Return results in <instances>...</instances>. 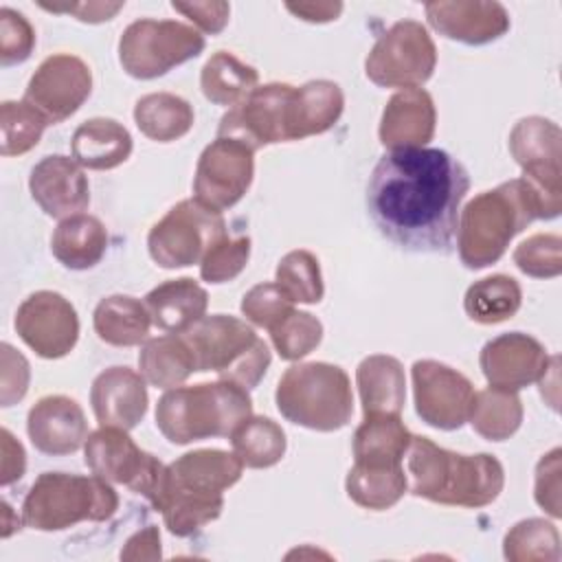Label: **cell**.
<instances>
[{"mask_svg":"<svg viewBox=\"0 0 562 562\" xmlns=\"http://www.w3.org/2000/svg\"><path fill=\"white\" fill-rule=\"evenodd\" d=\"M468 189L465 167L448 151L397 149L375 162L367 182V211L395 246L411 252H450Z\"/></svg>","mask_w":562,"mask_h":562,"instance_id":"cell-1","label":"cell"},{"mask_svg":"<svg viewBox=\"0 0 562 562\" xmlns=\"http://www.w3.org/2000/svg\"><path fill=\"white\" fill-rule=\"evenodd\" d=\"M560 206L547 202L527 180L516 178L472 198L459 213L457 246L459 257L470 270L496 263L514 235L533 220H553Z\"/></svg>","mask_w":562,"mask_h":562,"instance_id":"cell-2","label":"cell"},{"mask_svg":"<svg viewBox=\"0 0 562 562\" xmlns=\"http://www.w3.org/2000/svg\"><path fill=\"white\" fill-rule=\"evenodd\" d=\"M406 476L411 494L454 507H485L498 498L505 472L487 452L459 454L413 435L406 450Z\"/></svg>","mask_w":562,"mask_h":562,"instance_id":"cell-3","label":"cell"},{"mask_svg":"<svg viewBox=\"0 0 562 562\" xmlns=\"http://www.w3.org/2000/svg\"><path fill=\"white\" fill-rule=\"evenodd\" d=\"M252 415L248 389L220 380L165 391L156 404V426L176 446L231 432Z\"/></svg>","mask_w":562,"mask_h":562,"instance_id":"cell-4","label":"cell"},{"mask_svg":"<svg viewBox=\"0 0 562 562\" xmlns=\"http://www.w3.org/2000/svg\"><path fill=\"white\" fill-rule=\"evenodd\" d=\"M119 509V494L99 474L42 472L22 503V520L37 531H61L77 522H101Z\"/></svg>","mask_w":562,"mask_h":562,"instance_id":"cell-5","label":"cell"},{"mask_svg":"<svg viewBox=\"0 0 562 562\" xmlns=\"http://www.w3.org/2000/svg\"><path fill=\"white\" fill-rule=\"evenodd\" d=\"M274 402L288 422L318 432L345 428L353 413L349 375L329 362H299L285 369Z\"/></svg>","mask_w":562,"mask_h":562,"instance_id":"cell-6","label":"cell"},{"mask_svg":"<svg viewBox=\"0 0 562 562\" xmlns=\"http://www.w3.org/2000/svg\"><path fill=\"white\" fill-rule=\"evenodd\" d=\"M180 336L193 353L195 371H215L220 380L244 389H255L272 360L268 345L235 316H204Z\"/></svg>","mask_w":562,"mask_h":562,"instance_id":"cell-7","label":"cell"},{"mask_svg":"<svg viewBox=\"0 0 562 562\" xmlns=\"http://www.w3.org/2000/svg\"><path fill=\"white\" fill-rule=\"evenodd\" d=\"M202 50L204 37L176 20H136L119 40V61L134 79L162 77Z\"/></svg>","mask_w":562,"mask_h":562,"instance_id":"cell-8","label":"cell"},{"mask_svg":"<svg viewBox=\"0 0 562 562\" xmlns=\"http://www.w3.org/2000/svg\"><path fill=\"white\" fill-rule=\"evenodd\" d=\"M224 237L226 222L222 213L191 198L180 200L151 226L147 235V250L160 268H187L200 263L202 257Z\"/></svg>","mask_w":562,"mask_h":562,"instance_id":"cell-9","label":"cell"},{"mask_svg":"<svg viewBox=\"0 0 562 562\" xmlns=\"http://www.w3.org/2000/svg\"><path fill=\"white\" fill-rule=\"evenodd\" d=\"M437 66V48L426 26L400 20L384 31L367 55L364 72L380 88H419Z\"/></svg>","mask_w":562,"mask_h":562,"instance_id":"cell-10","label":"cell"},{"mask_svg":"<svg viewBox=\"0 0 562 562\" xmlns=\"http://www.w3.org/2000/svg\"><path fill=\"white\" fill-rule=\"evenodd\" d=\"M83 461L92 474L125 485L149 503L158 498L167 476V465L140 450L127 430L114 426H101L88 435L83 443Z\"/></svg>","mask_w":562,"mask_h":562,"instance_id":"cell-11","label":"cell"},{"mask_svg":"<svg viewBox=\"0 0 562 562\" xmlns=\"http://www.w3.org/2000/svg\"><path fill=\"white\" fill-rule=\"evenodd\" d=\"M292 97L294 86L290 83L257 86L220 119L217 136L241 140L252 151L290 140L288 116Z\"/></svg>","mask_w":562,"mask_h":562,"instance_id":"cell-12","label":"cell"},{"mask_svg":"<svg viewBox=\"0 0 562 562\" xmlns=\"http://www.w3.org/2000/svg\"><path fill=\"white\" fill-rule=\"evenodd\" d=\"M252 154L241 140L217 136L198 158L193 198L220 213L235 206L250 189L255 176Z\"/></svg>","mask_w":562,"mask_h":562,"instance_id":"cell-13","label":"cell"},{"mask_svg":"<svg viewBox=\"0 0 562 562\" xmlns=\"http://www.w3.org/2000/svg\"><path fill=\"white\" fill-rule=\"evenodd\" d=\"M13 327L22 342L46 360L68 356L79 340V316L72 303L53 290L26 296L15 312Z\"/></svg>","mask_w":562,"mask_h":562,"instance_id":"cell-14","label":"cell"},{"mask_svg":"<svg viewBox=\"0 0 562 562\" xmlns=\"http://www.w3.org/2000/svg\"><path fill=\"white\" fill-rule=\"evenodd\" d=\"M92 92L90 66L70 53L46 57L24 90V101L33 105L50 125L70 119Z\"/></svg>","mask_w":562,"mask_h":562,"instance_id":"cell-15","label":"cell"},{"mask_svg":"<svg viewBox=\"0 0 562 562\" xmlns=\"http://www.w3.org/2000/svg\"><path fill=\"white\" fill-rule=\"evenodd\" d=\"M411 378L422 422L439 430H457L468 422L474 386L463 373L437 360H417Z\"/></svg>","mask_w":562,"mask_h":562,"instance_id":"cell-16","label":"cell"},{"mask_svg":"<svg viewBox=\"0 0 562 562\" xmlns=\"http://www.w3.org/2000/svg\"><path fill=\"white\" fill-rule=\"evenodd\" d=\"M560 127L542 116L520 119L509 134V151L527 180L547 202L562 209Z\"/></svg>","mask_w":562,"mask_h":562,"instance_id":"cell-17","label":"cell"},{"mask_svg":"<svg viewBox=\"0 0 562 562\" xmlns=\"http://www.w3.org/2000/svg\"><path fill=\"white\" fill-rule=\"evenodd\" d=\"M479 364L490 386L520 391L549 371L551 358L533 336L509 331L483 345Z\"/></svg>","mask_w":562,"mask_h":562,"instance_id":"cell-18","label":"cell"},{"mask_svg":"<svg viewBox=\"0 0 562 562\" xmlns=\"http://www.w3.org/2000/svg\"><path fill=\"white\" fill-rule=\"evenodd\" d=\"M29 191L35 204L55 220L79 215L90 204V184L75 158L44 156L29 176Z\"/></svg>","mask_w":562,"mask_h":562,"instance_id":"cell-19","label":"cell"},{"mask_svg":"<svg viewBox=\"0 0 562 562\" xmlns=\"http://www.w3.org/2000/svg\"><path fill=\"white\" fill-rule=\"evenodd\" d=\"M428 24L443 37L481 46L503 37L509 31V13L501 2L481 0H452V2H428Z\"/></svg>","mask_w":562,"mask_h":562,"instance_id":"cell-20","label":"cell"},{"mask_svg":"<svg viewBox=\"0 0 562 562\" xmlns=\"http://www.w3.org/2000/svg\"><path fill=\"white\" fill-rule=\"evenodd\" d=\"M31 443L50 457L72 454L88 439L83 408L68 395H46L37 400L26 415Z\"/></svg>","mask_w":562,"mask_h":562,"instance_id":"cell-21","label":"cell"},{"mask_svg":"<svg viewBox=\"0 0 562 562\" xmlns=\"http://www.w3.org/2000/svg\"><path fill=\"white\" fill-rule=\"evenodd\" d=\"M90 404L99 426L132 430L147 413L145 378L130 367H110L94 378Z\"/></svg>","mask_w":562,"mask_h":562,"instance_id":"cell-22","label":"cell"},{"mask_svg":"<svg viewBox=\"0 0 562 562\" xmlns=\"http://www.w3.org/2000/svg\"><path fill=\"white\" fill-rule=\"evenodd\" d=\"M435 103L424 88L400 90L382 112L380 143L391 151L424 147L435 136Z\"/></svg>","mask_w":562,"mask_h":562,"instance_id":"cell-23","label":"cell"},{"mask_svg":"<svg viewBox=\"0 0 562 562\" xmlns=\"http://www.w3.org/2000/svg\"><path fill=\"white\" fill-rule=\"evenodd\" d=\"M241 472L244 463L233 452L215 448L187 452L167 465L171 483L206 496H222L241 479Z\"/></svg>","mask_w":562,"mask_h":562,"instance_id":"cell-24","label":"cell"},{"mask_svg":"<svg viewBox=\"0 0 562 562\" xmlns=\"http://www.w3.org/2000/svg\"><path fill=\"white\" fill-rule=\"evenodd\" d=\"M145 305L151 323L169 334H182L200 318L209 307L206 290L191 277L169 279L147 292Z\"/></svg>","mask_w":562,"mask_h":562,"instance_id":"cell-25","label":"cell"},{"mask_svg":"<svg viewBox=\"0 0 562 562\" xmlns=\"http://www.w3.org/2000/svg\"><path fill=\"white\" fill-rule=\"evenodd\" d=\"M345 110V94L338 83L314 79L294 88L290 103L288 132L290 140H301L331 130Z\"/></svg>","mask_w":562,"mask_h":562,"instance_id":"cell-26","label":"cell"},{"mask_svg":"<svg viewBox=\"0 0 562 562\" xmlns=\"http://www.w3.org/2000/svg\"><path fill=\"white\" fill-rule=\"evenodd\" d=\"M132 136L130 132L114 119L94 116L83 121L70 140L72 158L94 171L114 169L123 165L132 154Z\"/></svg>","mask_w":562,"mask_h":562,"instance_id":"cell-27","label":"cell"},{"mask_svg":"<svg viewBox=\"0 0 562 562\" xmlns=\"http://www.w3.org/2000/svg\"><path fill=\"white\" fill-rule=\"evenodd\" d=\"M356 384L364 415L402 413L406 400V378L397 358L386 353L367 356L356 369Z\"/></svg>","mask_w":562,"mask_h":562,"instance_id":"cell-28","label":"cell"},{"mask_svg":"<svg viewBox=\"0 0 562 562\" xmlns=\"http://www.w3.org/2000/svg\"><path fill=\"white\" fill-rule=\"evenodd\" d=\"M411 439L413 435L400 415H364L362 424L353 432V463L400 465L406 457Z\"/></svg>","mask_w":562,"mask_h":562,"instance_id":"cell-29","label":"cell"},{"mask_svg":"<svg viewBox=\"0 0 562 562\" xmlns=\"http://www.w3.org/2000/svg\"><path fill=\"white\" fill-rule=\"evenodd\" d=\"M108 250V231L94 215H70L57 224L50 237L53 257L70 270L97 266Z\"/></svg>","mask_w":562,"mask_h":562,"instance_id":"cell-30","label":"cell"},{"mask_svg":"<svg viewBox=\"0 0 562 562\" xmlns=\"http://www.w3.org/2000/svg\"><path fill=\"white\" fill-rule=\"evenodd\" d=\"M156 512L162 514L165 527L178 538L193 536L204 525L220 518L224 509V496H206L184 490L165 476L158 498L151 503Z\"/></svg>","mask_w":562,"mask_h":562,"instance_id":"cell-31","label":"cell"},{"mask_svg":"<svg viewBox=\"0 0 562 562\" xmlns=\"http://www.w3.org/2000/svg\"><path fill=\"white\" fill-rule=\"evenodd\" d=\"M92 325L103 342L112 347H134L147 340L154 323L145 301L127 294H112L97 303Z\"/></svg>","mask_w":562,"mask_h":562,"instance_id":"cell-32","label":"cell"},{"mask_svg":"<svg viewBox=\"0 0 562 562\" xmlns=\"http://www.w3.org/2000/svg\"><path fill=\"white\" fill-rule=\"evenodd\" d=\"M138 369L145 382L169 391L195 373V360L180 334H165L143 342L138 353Z\"/></svg>","mask_w":562,"mask_h":562,"instance_id":"cell-33","label":"cell"},{"mask_svg":"<svg viewBox=\"0 0 562 562\" xmlns=\"http://www.w3.org/2000/svg\"><path fill=\"white\" fill-rule=\"evenodd\" d=\"M193 108L187 99L171 92H151L136 101L134 123L156 143L182 138L193 127Z\"/></svg>","mask_w":562,"mask_h":562,"instance_id":"cell-34","label":"cell"},{"mask_svg":"<svg viewBox=\"0 0 562 562\" xmlns=\"http://www.w3.org/2000/svg\"><path fill=\"white\" fill-rule=\"evenodd\" d=\"M347 496L364 509H389L408 490L404 465H364L353 463L345 479Z\"/></svg>","mask_w":562,"mask_h":562,"instance_id":"cell-35","label":"cell"},{"mask_svg":"<svg viewBox=\"0 0 562 562\" xmlns=\"http://www.w3.org/2000/svg\"><path fill=\"white\" fill-rule=\"evenodd\" d=\"M259 83V72L228 50L209 57L200 72L202 94L215 105H235Z\"/></svg>","mask_w":562,"mask_h":562,"instance_id":"cell-36","label":"cell"},{"mask_svg":"<svg viewBox=\"0 0 562 562\" xmlns=\"http://www.w3.org/2000/svg\"><path fill=\"white\" fill-rule=\"evenodd\" d=\"M468 422L483 439L505 441L522 424V402L516 391L498 386L474 391Z\"/></svg>","mask_w":562,"mask_h":562,"instance_id":"cell-37","label":"cell"},{"mask_svg":"<svg viewBox=\"0 0 562 562\" xmlns=\"http://www.w3.org/2000/svg\"><path fill=\"white\" fill-rule=\"evenodd\" d=\"M233 454L252 470L277 465L288 448L283 428L263 415H250L231 432Z\"/></svg>","mask_w":562,"mask_h":562,"instance_id":"cell-38","label":"cell"},{"mask_svg":"<svg viewBox=\"0 0 562 562\" xmlns=\"http://www.w3.org/2000/svg\"><path fill=\"white\" fill-rule=\"evenodd\" d=\"M522 303V290L509 274H492L474 281L463 296V310L470 321L494 325L512 318Z\"/></svg>","mask_w":562,"mask_h":562,"instance_id":"cell-39","label":"cell"},{"mask_svg":"<svg viewBox=\"0 0 562 562\" xmlns=\"http://www.w3.org/2000/svg\"><path fill=\"white\" fill-rule=\"evenodd\" d=\"M503 553L512 562H558L560 533L544 518L520 520L505 533Z\"/></svg>","mask_w":562,"mask_h":562,"instance_id":"cell-40","label":"cell"},{"mask_svg":"<svg viewBox=\"0 0 562 562\" xmlns=\"http://www.w3.org/2000/svg\"><path fill=\"white\" fill-rule=\"evenodd\" d=\"M281 292L292 303H318L325 294L321 263L310 250H292L281 257L277 266V281Z\"/></svg>","mask_w":562,"mask_h":562,"instance_id":"cell-41","label":"cell"},{"mask_svg":"<svg viewBox=\"0 0 562 562\" xmlns=\"http://www.w3.org/2000/svg\"><path fill=\"white\" fill-rule=\"evenodd\" d=\"M46 125H50L33 105L22 101H2L0 105V154L2 156H20L31 151Z\"/></svg>","mask_w":562,"mask_h":562,"instance_id":"cell-42","label":"cell"},{"mask_svg":"<svg viewBox=\"0 0 562 562\" xmlns=\"http://www.w3.org/2000/svg\"><path fill=\"white\" fill-rule=\"evenodd\" d=\"M270 338L283 360H301L321 345L323 323L314 314L294 307L270 329Z\"/></svg>","mask_w":562,"mask_h":562,"instance_id":"cell-43","label":"cell"},{"mask_svg":"<svg viewBox=\"0 0 562 562\" xmlns=\"http://www.w3.org/2000/svg\"><path fill=\"white\" fill-rule=\"evenodd\" d=\"M562 239L560 235L538 233L520 241L514 250V263L520 272L533 279H551L562 272Z\"/></svg>","mask_w":562,"mask_h":562,"instance_id":"cell-44","label":"cell"},{"mask_svg":"<svg viewBox=\"0 0 562 562\" xmlns=\"http://www.w3.org/2000/svg\"><path fill=\"white\" fill-rule=\"evenodd\" d=\"M250 259V237H224L200 261V277L209 283H226L241 274Z\"/></svg>","mask_w":562,"mask_h":562,"instance_id":"cell-45","label":"cell"},{"mask_svg":"<svg viewBox=\"0 0 562 562\" xmlns=\"http://www.w3.org/2000/svg\"><path fill=\"white\" fill-rule=\"evenodd\" d=\"M239 307L252 325L270 331L294 310V303L281 292L277 283H257L244 294Z\"/></svg>","mask_w":562,"mask_h":562,"instance_id":"cell-46","label":"cell"},{"mask_svg":"<svg viewBox=\"0 0 562 562\" xmlns=\"http://www.w3.org/2000/svg\"><path fill=\"white\" fill-rule=\"evenodd\" d=\"M35 46V31L31 26V22L9 9L2 7L0 9V64L7 66H15L22 64L31 57Z\"/></svg>","mask_w":562,"mask_h":562,"instance_id":"cell-47","label":"cell"},{"mask_svg":"<svg viewBox=\"0 0 562 562\" xmlns=\"http://www.w3.org/2000/svg\"><path fill=\"white\" fill-rule=\"evenodd\" d=\"M0 364H2V369H0V382H2L0 402H2V406H13L15 402H20L26 395L29 378H31L29 362L9 342H2L0 345Z\"/></svg>","mask_w":562,"mask_h":562,"instance_id":"cell-48","label":"cell"},{"mask_svg":"<svg viewBox=\"0 0 562 562\" xmlns=\"http://www.w3.org/2000/svg\"><path fill=\"white\" fill-rule=\"evenodd\" d=\"M560 448H553L536 465V503L547 509L553 518H560Z\"/></svg>","mask_w":562,"mask_h":562,"instance_id":"cell-49","label":"cell"},{"mask_svg":"<svg viewBox=\"0 0 562 562\" xmlns=\"http://www.w3.org/2000/svg\"><path fill=\"white\" fill-rule=\"evenodd\" d=\"M171 9L189 18L200 31L217 35L228 24L231 4L228 2H171Z\"/></svg>","mask_w":562,"mask_h":562,"instance_id":"cell-50","label":"cell"},{"mask_svg":"<svg viewBox=\"0 0 562 562\" xmlns=\"http://www.w3.org/2000/svg\"><path fill=\"white\" fill-rule=\"evenodd\" d=\"M0 448H2V472H0V483L7 487L24 476L26 470V452L22 443L11 435V430L2 428L0 430Z\"/></svg>","mask_w":562,"mask_h":562,"instance_id":"cell-51","label":"cell"},{"mask_svg":"<svg viewBox=\"0 0 562 562\" xmlns=\"http://www.w3.org/2000/svg\"><path fill=\"white\" fill-rule=\"evenodd\" d=\"M46 11H55V13H72L77 20L81 22H108L112 20L121 9L123 2H79V4H40Z\"/></svg>","mask_w":562,"mask_h":562,"instance_id":"cell-52","label":"cell"},{"mask_svg":"<svg viewBox=\"0 0 562 562\" xmlns=\"http://www.w3.org/2000/svg\"><path fill=\"white\" fill-rule=\"evenodd\" d=\"M160 558V531L154 525L136 531L123 547L121 560H158Z\"/></svg>","mask_w":562,"mask_h":562,"instance_id":"cell-53","label":"cell"},{"mask_svg":"<svg viewBox=\"0 0 562 562\" xmlns=\"http://www.w3.org/2000/svg\"><path fill=\"white\" fill-rule=\"evenodd\" d=\"M285 9L305 22H331L340 15V2H288Z\"/></svg>","mask_w":562,"mask_h":562,"instance_id":"cell-54","label":"cell"}]
</instances>
